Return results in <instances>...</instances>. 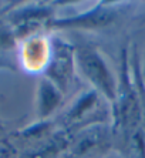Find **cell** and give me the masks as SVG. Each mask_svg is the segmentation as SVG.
Masks as SVG:
<instances>
[]
</instances>
